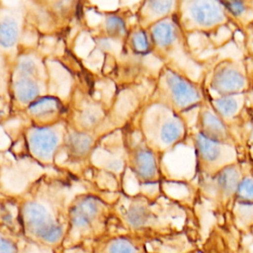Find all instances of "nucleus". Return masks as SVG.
Instances as JSON below:
<instances>
[{"label": "nucleus", "mask_w": 253, "mask_h": 253, "mask_svg": "<svg viewBox=\"0 0 253 253\" xmlns=\"http://www.w3.org/2000/svg\"><path fill=\"white\" fill-rule=\"evenodd\" d=\"M51 73L45 53L36 45L22 46L10 67L7 120L20 114L36 99L49 94Z\"/></svg>", "instance_id": "f257e3e1"}, {"label": "nucleus", "mask_w": 253, "mask_h": 253, "mask_svg": "<svg viewBox=\"0 0 253 253\" xmlns=\"http://www.w3.org/2000/svg\"><path fill=\"white\" fill-rule=\"evenodd\" d=\"M153 56L160 64L170 66L194 80L205 79L210 68L193 52L189 38L183 33L174 16L149 27Z\"/></svg>", "instance_id": "f03ea898"}, {"label": "nucleus", "mask_w": 253, "mask_h": 253, "mask_svg": "<svg viewBox=\"0 0 253 253\" xmlns=\"http://www.w3.org/2000/svg\"><path fill=\"white\" fill-rule=\"evenodd\" d=\"M133 123L146 144L156 153H164L190 138L188 118L161 104L146 102Z\"/></svg>", "instance_id": "7ed1b4c3"}, {"label": "nucleus", "mask_w": 253, "mask_h": 253, "mask_svg": "<svg viewBox=\"0 0 253 253\" xmlns=\"http://www.w3.org/2000/svg\"><path fill=\"white\" fill-rule=\"evenodd\" d=\"M206 99V77L197 81L176 69L160 65L147 102L161 104L187 117Z\"/></svg>", "instance_id": "20e7f679"}, {"label": "nucleus", "mask_w": 253, "mask_h": 253, "mask_svg": "<svg viewBox=\"0 0 253 253\" xmlns=\"http://www.w3.org/2000/svg\"><path fill=\"white\" fill-rule=\"evenodd\" d=\"M183 33L216 36L222 28L233 25V20L221 0H178L174 15Z\"/></svg>", "instance_id": "39448f33"}, {"label": "nucleus", "mask_w": 253, "mask_h": 253, "mask_svg": "<svg viewBox=\"0 0 253 253\" xmlns=\"http://www.w3.org/2000/svg\"><path fill=\"white\" fill-rule=\"evenodd\" d=\"M67 105L66 124L74 129L99 132L103 135L120 129L111 120V107L88 91L74 87L67 99Z\"/></svg>", "instance_id": "423d86ee"}, {"label": "nucleus", "mask_w": 253, "mask_h": 253, "mask_svg": "<svg viewBox=\"0 0 253 253\" xmlns=\"http://www.w3.org/2000/svg\"><path fill=\"white\" fill-rule=\"evenodd\" d=\"M34 29L28 0L6 4L0 0V53L13 61L23 45L26 35Z\"/></svg>", "instance_id": "0eeeda50"}, {"label": "nucleus", "mask_w": 253, "mask_h": 253, "mask_svg": "<svg viewBox=\"0 0 253 253\" xmlns=\"http://www.w3.org/2000/svg\"><path fill=\"white\" fill-rule=\"evenodd\" d=\"M206 86L215 95L250 93L253 89V75L244 60L224 57L209 69Z\"/></svg>", "instance_id": "6e6552de"}, {"label": "nucleus", "mask_w": 253, "mask_h": 253, "mask_svg": "<svg viewBox=\"0 0 253 253\" xmlns=\"http://www.w3.org/2000/svg\"><path fill=\"white\" fill-rule=\"evenodd\" d=\"M66 126V122L49 126H36L24 123L21 126L19 137L25 150L33 159L49 164L63 149Z\"/></svg>", "instance_id": "1a4fd4ad"}, {"label": "nucleus", "mask_w": 253, "mask_h": 253, "mask_svg": "<svg viewBox=\"0 0 253 253\" xmlns=\"http://www.w3.org/2000/svg\"><path fill=\"white\" fill-rule=\"evenodd\" d=\"M67 100L49 93L33 101L20 114L19 119L36 126H49L66 122Z\"/></svg>", "instance_id": "9d476101"}, {"label": "nucleus", "mask_w": 253, "mask_h": 253, "mask_svg": "<svg viewBox=\"0 0 253 253\" xmlns=\"http://www.w3.org/2000/svg\"><path fill=\"white\" fill-rule=\"evenodd\" d=\"M190 139L193 142L199 164L203 168H217L234 163L237 147L205 137L196 129H191Z\"/></svg>", "instance_id": "9b49d317"}, {"label": "nucleus", "mask_w": 253, "mask_h": 253, "mask_svg": "<svg viewBox=\"0 0 253 253\" xmlns=\"http://www.w3.org/2000/svg\"><path fill=\"white\" fill-rule=\"evenodd\" d=\"M23 217L28 229L40 239L55 243L62 237L61 225L51 217V213L42 203L28 202L23 209Z\"/></svg>", "instance_id": "f8f14e48"}, {"label": "nucleus", "mask_w": 253, "mask_h": 253, "mask_svg": "<svg viewBox=\"0 0 253 253\" xmlns=\"http://www.w3.org/2000/svg\"><path fill=\"white\" fill-rule=\"evenodd\" d=\"M195 129L207 138L236 146L235 137L230 127L214 112L207 96L196 112Z\"/></svg>", "instance_id": "ddd939ff"}, {"label": "nucleus", "mask_w": 253, "mask_h": 253, "mask_svg": "<svg viewBox=\"0 0 253 253\" xmlns=\"http://www.w3.org/2000/svg\"><path fill=\"white\" fill-rule=\"evenodd\" d=\"M105 136L99 132L77 130L67 126L62 150L65 151L69 161L82 162L92 155Z\"/></svg>", "instance_id": "4468645a"}, {"label": "nucleus", "mask_w": 253, "mask_h": 253, "mask_svg": "<svg viewBox=\"0 0 253 253\" xmlns=\"http://www.w3.org/2000/svg\"><path fill=\"white\" fill-rule=\"evenodd\" d=\"M130 17L131 13L126 8L103 12L96 29V37L123 43L129 29L134 24L130 23Z\"/></svg>", "instance_id": "2eb2a0df"}, {"label": "nucleus", "mask_w": 253, "mask_h": 253, "mask_svg": "<svg viewBox=\"0 0 253 253\" xmlns=\"http://www.w3.org/2000/svg\"><path fill=\"white\" fill-rule=\"evenodd\" d=\"M206 96L214 112L231 127L238 120L247 104L250 102L249 93L233 95H215L206 86Z\"/></svg>", "instance_id": "dca6fc26"}, {"label": "nucleus", "mask_w": 253, "mask_h": 253, "mask_svg": "<svg viewBox=\"0 0 253 253\" xmlns=\"http://www.w3.org/2000/svg\"><path fill=\"white\" fill-rule=\"evenodd\" d=\"M178 0H140L134 12V22L144 29L174 16Z\"/></svg>", "instance_id": "f3484780"}, {"label": "nucleus", "mask_w": 253, "mask_h": 253, "mask_svg": "<svg viewBox=\"0 0 253 253\" xmlns=\"http://www.w3.org/2000/svg\"><path fill=\"white\" fill-rule=\"evenodd\" d=\"M230 129L235 137L236 147L242 148L253 157V102L247 104Z\"/></svg>", "instance_id": "a211bd4d"}, {"label": "nucleus", "mask_w": 253, "mask_h": 253, "mask_svg": "<svg viewBox=\"0 0 253 253\" xmlns=\"http://www.w3.org/2000/svg\"><path fill=\"white\" fill-rule=\"evenodd\" d=\"M100 209V203L93 197H86L79 200L72 208L70 221L78 230L86 229L96 219Z\"/></svg>", "instance_id": "6ab92c4d"}, {"label": "nucleus", "mask_w": 253, "mask_h": 253, "mask_svg": "<svg viewBox=\"0 0 253 253\" xmlns=\"http://www.w3.org/2000/svg\"><path fill=\"white\" fill-rule=\"evenodd\" d=\"M231 16L234 27L248 32L253 29V0H221Z\"/></svg>", "instance_id": "aec40b11"}, {"label": "nucleus", "mask_w": 253, "mask_h": 253, "mask_svg": "<svg viewBox=\"0 0 253 253\" xmlns=\"http://www.w3.org/2000/svg\"><path fill=\"white\" fill-rule=\"evenodd\" d=\"M240 169L237 164L231 163L221 167L215 173V182L222 193L229 195L236 191L241 180Z\"/></svg>", "instance_id": "412c9836"}, {"label": "nucleus", "mask_w": 253, "mask_h": 253, "mask_svg": "<svg viewBox=\"0 0 253 253\" xmlns=\"http://www.w3.org/2000/svg\"><path fill=\"white\" fill-rule=\"evenodd\" d=\"M11 61L0 53V119L7 120L9 108V76Z\"/></svg>", "instance_id": "4be33fe9"}, {"label": "nucleus", "mask_w": 253, "mask_h": 253, "mask_svg": "<svg viewBox=\"0 0 253 253\" xmlns=\"http://www.w3.org/2000/svg\"><path fill=\"white\" fill-rule=\"evenodd\" d=\"M149 219V211L143 205H132L126 212L127 222L135 228L141 227L147 223Z\"/></svg>", "instance_id": "5701e85b"}, {"label": "nucleus", "mask_w": 253, "mask_h": 253, "mask_svg": "<svg viewBox=\"0 0 253 253\" xmlns=\"http://www.w3.org/2000/svg\"><path fill=\"white\" fill-rule=\"evenodd\" d=\"M235 192L243 202H253V178L246 177L241 179Z\"/></svg>", "instance_id": "b1692460"}, {"label": "nucleus", "mask_w": 253, "mask_h": 253, "mask_svg": "<svg viewBox=\"0 0 253 253\" xmlns=\"http://www.w3.org/2000/svg\"><path fill=\"white\" fill-rule=\"evenodd\" d=\"M108 253H137L135 247L126 239H117L110 244Z\"/></svg>", "instance_id": "393cba45"}, {"label": "nucleus", "mask_w": 253, "mask_h": 253, "mask_svg": "<svg viewBox=\"0 0 253 253\" xmlns=\"http://www.w3.org/2000/svg\"><path fill=\"white\" fill-rule=\"evenodd\" d=\"M17 248L15 244L4 237H0V253H16Z\"/></svg>", "instance_id": "a878e982"}]
</instances>
